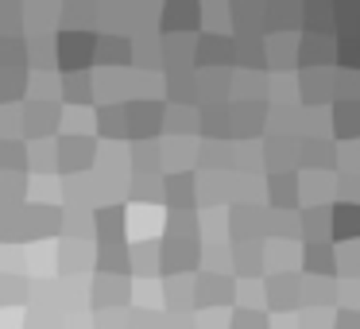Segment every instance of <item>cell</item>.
<instances>
[{
	"mask_svg": "<svg viewBox=\"0 0 360 329\" xmlns=\"http://www.w3.org/2000/svg\"><path fill=\"white\" fill-rule=\"evenodd\" d=\"M298 329H333V314L329 310H302V318H298Z\"/></svg>",
	"mask_w": 360,
	"mask_h": 329,
	"instance_id": "50",
	"label": "cell"
},
{
	"mask_svg": "<svg viewBox=\"0 0 360 329\" xmlns=\"http://www.w3.org/2000/svg\"><path fill=\"white\" fill-rule=\"evenodd\" d=\"M298 302L310 310L314 302H321V310H329V306L337 302V283L333 279H302V287H298Z\"/></svg>",
	"mask_w": 360,
	"mask_h": 329,
	"instance_id": "31",
	"label": "cell"
},
{
	"mask_svg": "<svg viewBox=\"0 0 360 329\" xmlns=\"http://www.w3.org/2000/svg\"><path fill=\"white\" fill-rule=\"evenodd\" d=\"M163 202L171 213H194L198 205V174L182 171V174H167L163 179Z\"/></svg>",
	"mask_w": 360,
	"mask_h": 329,
	"instance_id": "11",
	"label": "cell"
},
{
	"mask_svg": "<svg viewBox=\"0 0 360 329\" xmlns=\"http://www.w3.org/2000/svg\"><path fill=\"white\" fill-rule=\"evenodd\" d=\"M298 233H306L310 244H318V236L329 233V205H310L298 213Z\"/></svg>",
	"mask_w": 360,
	"mask_h": 329,
	"instance_id": "36",
	"label": "cell"
},
{
	"mask_svg": "<svg viewBox=\"0 0 360 329\" xmlns=\"http://www.w3.org/2000/svg\"><path fill=\"white\" fill-rule=\"evenodd\" d=\"M229 233L236 240H252V233H264V213L256 205H233V217H229Z\"/></svg>",
	"mask_w": 360,
	"mask_h": 329,
	"instance_id": "29",
	"label": "cell"
},
{
	"mask_svg": "<svg viewBox=\"0 0 360 329\" xmlns=\"http://www.w3.org/2000/svg\"><path fill=\"white\" fill-rule=\"evenodd\" d=\"M155 16H159L155 20L159 39H194V32L202 27V4H194V0H167Z\"/></svg>",
	"mask_w": 360,
	"mask_h": 329,
	"instance_id": "1",
	"label": "cell"
},
{
	"mask_svg": "<svg viewBox=\"0 0 360 329\" xmlns=\"http://www.w3.org/2000/svg\"><path fill=\"white\" fill-rule=\"evenodd\" d=\"M259 151H264V163L271 167V174L298 171V140L295 136H267L259 143Z\"/></svg>",
	"mask_w": 360,
	"mask_h": 329,
	"instance_id": "14",
	"label": "cell"
},
{
	"mask_svg": "<svg viewBox=\"0 0 360 329\" xmlns=\"http://www.w3.org/2000/svg\"><path fill=\"white\" fill-rule=\"evenodd\" d=\"M27 93V74L24 70H0V105L20 101Z\"/></svg>",
	"mask_w": 360,
	"mask_h": 329,
	"instance_id": "42",
	"label": "cell"
},
{
	"mask_svg": "<svg viewBox=\"0 0 360 329\" xmlns=\"http://www.w3.org/2000/svg\"><path fill=\"white\" fill-rule=\"evenodd\" d=\"M167 97L171 105H194L198 97V74L194 66H167Z\"/></svg>",
	"mask_w": 360,
	"mask_h": 329,
	"instance_id": "25",
	"label": "cell"
},
{
	"mask_svg": "<svg viewBox=\"0 0 360 329\" xmlns=\"http://www.w3.org/2000/svg\"><path fill=\"white\" fill-rule=\"evenodd\" d=\"M333 329H360V310H337Z\"/></svg>",
	"mask_w": 360,
	"mask_h": 329,
	"instance_id": "53",
	"label": "cell"
},
{
	"mask_svg": "<svg viewBox=\"0 0 360 329\" xmlns=\"http://www.w3.org/2000/svg\"><path fill=\"white\" fill-rule=\"evenodd\" d=\"M58 120H63V112H58L55 101H27L24 112H20V132L27 140H51Z\"/></svg>",
	"mask_w": 360,
	"mask_h": 329,
	"instance_id": "7",
	"label": "cell"
},
{
	"mask_svg": "<svg viewBox=\"0 0 360 329\" xmlns=\"http://www.w3.org/2000/svg\"><path fill=\"white\" fill-rule=\"evenodd\" d=\"M58 93H63V101L70 105V109H86V105L94 101V74L89 70L63 74V78H58Z\"/></svg>",
	"mask_w": 360,
	"mask_h": 329,
	"instance_id": "26",
	"label": "cell"
},
{
	"mask_svg": "<svg viewBox=\"0 0 360 329\" xmlns=\"http://www.w3.org/2000/svg\"><path fill=\"white\" fill-rule=\"evenodd\" d=\"M298 287H302V279L275 271L271 279H264V306L267 310H279V314L302 310V302H298Z\"/></svg>",
	"mask_w": 360,
	"mask_h": 329,
	"instance_id": "10",
	"label": "cell"
},
{
	"mask_svg": "<svg viewBox=\"0 0 360 329\" xmlns=\"http://www.w3.org/2000/svg\"><path fill=\"white\" fill-rule=\"evenodd\" d=\"M302 198L310 205H329V198H333V174H318V171L298 174V202Z\"/></svg>",
	"mask_w": 360,
	"mask_h": 329,
	"instance_id": "28",
	"label": "cell"
},
{
	"mask_svg": "<svg viewBox=\"0 0 360 329\" xmlns=\"http://www.w3.org/2000/svg\"><path fill=\"white\" fill-rule=\"evenodd\" d=\"M229 112H233V136L236 140L252 143L267 128V101H233Z\"/></svg>",
	"mask_w": 360,
	"mask_h": 329,
	"instance_id": "12",
	"label": "cell"
},
{
	"mask_svg": "<svg viewBox=\"0 0 360 329\" xmlns=\"http://www.w3.org/2000/svg\"><path fill=\"white\" fill-rule=\"evenodd\" d=\"M333 194H337V202H360V171H337Z\"/></svg>",
	"mask_w": 360,
	"mask_h": 329,
	"instance_id": "45",
	"label": "cell"
},
{
	"mask_svg": "<svg viewBox=\"0 0 360 329\" xmlns=\"http://www.w3.org/2000/svg\"><path fill=\"white\" fill-rule=\"evenodd\" d=\"M267 205H271V213H295V205H298V171L271 174V179H267Z\"/></svg>",
	"mask_w": 360,
	"mask_h": 329,
	"instance_id": "20",
	"label": "cell"
},
{
	"mask_svg": "<svg viewBox=\"0 0 360 329\" xmlns=\"http://www.w3.org/2000/svg\"><path fill=\"white\" fill-rule=\"evenodd\" d=\"M333 66H321V70H302L298 74V101L306 105V109H314V105H321L326 109V101L333 97Z\"/></svg>",
	"mask_w": 360,
	"mask_h": 329,
	"instance_id": "13",
	"label": "cell"
},
{
	"mask_svg": "<svg viewBox=\"0 0 360 329\" xmlns=\"http://www.w3.org/2000/svg\"><path fill=\"white\" fill-rule=\"evenodd\" d=\"M329 233L337 240H360V202H333L329 205Z\"/></svg>",
	"mask_w": 360,
	"mask_h": 329,
	"instance_id": "18",
	"label": "cell"
},
{
	"mask_svg": "<svg viewBox=\"0 0 360 329\" xmlns=\"http://www.w3.org/2000/svg\"><path fill=\"white\" fill-rule=\"evenodd\" d=\"M194 63L202 66V70H229L233 66V35H213V32H205V35H198V43H194Z\"/></svg>",
	"mask_w": 360,
	"mask_h": 329,
	"instance_id": "9",
	"label": "cell"
},
{
	"mask_svg": "<svg viewBox=\"0 0 360 329\" xmlns=\"http://www.w3.org/2000/svg\"><path fill=\"white\" fill-rule=\"evenodd\" d=\"M163 101H143V97H132L124 101V124H128V136L124 140L132 143H151L155 132L163 128Z\"/></svg>",
	"mask_w": 360,
	"mask_h": 329,
	"instance_id": "4",
	"label": "cell"
},
{
	"mask_svg": "<svg viewBox=\"0 0 360 329\" xmlns=\"http://www.w3.org/2000/svg\"><path fill=\"white\" fill-rule=\"evenodd\" d=\"M94 233L101 244H120L128 233V221H124V205H101V209L94 213Z\"/></svg>",
	"mask_w": 360,
	"mask_h": 329,
	"instance_id": "23",
	"label": "cell"
},
{
	"mask_svg": "<svg viewBox=\"0 0 360 329\" xmlns=\"http://www.w3.org/2000/svg\"><path fill=\"white\" fill-rule=\"evenodd\" d=\"M198 132V112L194 105H171L163 112V136L167 140H190Z\"/></svg>",
	"mask_w": 360,
	"mask_h": 329,
	"instance_id": "27",
	"label": "cell"
},
{
	"mask_svg": "<svg viewBox=\"0 0 360 329\" xmlns=\"http://www.w3.org/2000/svg\"><path fill=\"white\" fill-rule=\"evenodd\" d=\"M8 20V35H20V20H24V8L20 4H0V27Z\"/></svg>",
	"mask_w": 360,
	"mask_h": 329,
	"instance_id": "51",
	"label": "cell"
},
{
	"mask_svg": "<svg viewBox=\"0 0 360 329\" xmlns=\"http://www.w3.org/2000/svg\"><path fill=\"white\" fill-rule=\"evenodd\" d=\"M97 167V140L94 136H63L55 143V171L70 174H89Z\"/></svg>",
	"mask_w": 360,
	"mask_h": 329,
	"instance_id": "3",
	"label": "cell"
},
{
	"mask_svg": "<svg viewBox=\"0 0 360 329\" xmlns=\"http://www.w3.org/2000/svg\"><path fill=\"white\" fill-rule=\"evenodd\" d=\"M333 63H341V70L360 74V35H333Z\"/></svg>",
	"mask_w": 360,
	"mask_h": 329,
	"instance_id": "37",
	"label": "cell"
},
{
	"mask_svg": "<svg viewBox=\"0 0 360 329\" xmlns=\"http://www.w3.org/2000/svg\"><path fill=\"white\" fill-rule=\"evenodd\" d=\"M97 329H124V314L120 310H97Z\"/></svg>",
	"mask_w": 360,
	"mask_h": 329,
	"instance_id": "52",
	"label": "cell"
},
{
	"mask_svg": "<svg viewBox=\"0 0 360 329\" xmlns=\"http://www.w3.org/2000/svg\"><path fill=\"white\" fill-rule=\"evenodd\" d=\"M86 264H89L86 244H70V240H66L63 248H58V267H63V271H70V279H78V275L86 271Z\"/></svg>",
	"mask_w": 360,
	"mask_h": 329,
	"instance_id": "41",
	"label": "cell"
},
{
	"mask_svg": "<svg viewBox=\"0 0 360 329\" xmlns=\"http://www.w3.org/2000/svg\"><path fill=\"white\" fill-rule=\"evenodd\" d=\"M225 329H271V321H267V314L256 310V306H236L233 321H229Z\"/></svg>",
	"mask_w": 360,
	"mask_h": 329,
	"instance_id": "43",
	"label": "cell"
},
{
	"mask_svg": "<svg viewBox=\"0 0 360 329\" xmlns=\"http://www.w3.org/2000/svg\"><path fill=\"white\" fill-rule=\"evenodd\" d=\"M27 93H32V101H55L58 78L55 74H35V78H27Z\"/></svg>",
	"mask_w": 360,
	"mask_h": 329,
	"instance_id": "46",
	"label": "cell"
},
{
	"mask_svg": "<svg viewBox=\"0 0 360 329\" xmlns=\"http://www.w3.org/2000/svg\"><path fill=\"white\" fill-rule=\"evenodd\" d=\"M333 32L337 35H360V0L333 4Z\"/></svg>",
	"mask_w": 360,
	"mask_h": 329,
	"instance_id": "38",
	"label": "cell"
},
{
	"mask_svg": "<svg viewBox=\"0 0 360 329\" xmlns=\"http://www.w3.org/2000/svg\"><path fill=\"white\" fill-rule=\"evenodd\" d=\"M225 302H236V279L225 271H202L194 279V306L198 310H221Z\"/></svg>",
	"mask_w": 360,
	"mask_h": 329,
	"instance_id": "5",
	"label": "cell"
},
{
	"mask_svg": "<svg viewBox=\"0 0 360 329\" xmlns=\"http://www.w3.org/2000/svg\"><path fill=\"white\" fill-rule=\"evenodd\" d=\"M298 167L329 174L337 167V143L329 136H321V140H298Z\"/></svg>",
	"mask_w": 360,
	"mask_h": 329,
	"instance_id": "15",
	"label": "cell"
},
{
	"mask_svg": "<svg viewBox=\"0 0 360 329\" xmlns=\"http://www.w3.org/2000/svg\"><path fill=\"white\" fill-rule=\"evenodd\" d=\"M198 132L210 143H225V136H233V112H229V105H202Z\"/></svg>",
	"mask_w": 360,
	"mask_h": 329,
	"instance_id": "19",
	"label": "cell"
},
{
	"mask_svg": "<svg viewBox=\"0 0 360 329\" xmlns=\"http://www.w3.org/2000/svg\"><path fill=\"white\" fill-rule=\"evenodd\" d=\"M264 233L283 240V236H298V213H271L264 217Z\"/></svg>",
	"mask_w": 360,
	"mask_h": 329,
	"instance_id": "44",
	"label": "cell"
},
{
	"mask_svg": "<svg viewBox=\"0 0 360 329\" xmlns=\"http://www.w3.org/2000/svg\"><path fill=\"white\" fill-rule=\"evenodd\" d=\"M333 259H337V267H345V271L352 267V279H356L360 275V240L349 244V248H341V252H333Z\"/></svg>",
	"mask_w": 360,
	"mask_h": 329,
	"instance_id": "49",
	"label": "cell"
},
{
	"mask_svg": "<svg viewBox=\"0 0 360 329\" xmlns=\"http://www.w3.org/2000/svg\"><path fill=\"white\" fill-rule=\"evenodd\" d=\"M302 35H333V4H302Z\"/></svg>",
	"mask_w": 360,
	"mask_h": 329,
	"instance_id": "32",
	"label": "cell"
},
{
	"mask_svg": "<svg viewBox=\"0 0 360 329\" xmlns=\"http://www.w3.org/2000/svg\"><path fill=\"white\" fill-rule=\"evenodd\" d=\"M155 256H159V271H163V279H174V275L182 271H194L198 264H202V244H186V240H163L155 244Z\"/></svg>",
	"mask_w": 360,
	"mask_h": 329,
	"instance_id": "6",
	"label": "cell"
},
{
	"mask_svg": "<svg viewBox=\"0 0 360 329\" xmlns=\"http://www.w3.org/2000/svg\"><path fill=\"white\" fill-rule=\"evenodd\" d=\"M55 63L63 66L66 74H82L89 63H94V32L89 27H55Z\"/></svg>",
	"mask_w": 360,
	"mask_h": 329,
	"instance_id": "2",
	"label": "cell"
},
{
	"mask_svg": "<svg viewBox=\"0 0 360 329\" xmlns=\"http://www.w3.org/2000/svg\"><path fill=\"white\" fill-rule=\"evenodd\" d=\"M295 58L302 63V70H321L333 63V35H302V43L295 47Z\"/></svg>",
	"mask_w": 360,
	"mask_h": 329,
	"instance_id": "21",
	"label": "cell"
},
{
	"mask_svg": "<svg viewBox=\"0 0 360 329\" xmlns=\"http://www.w3.org/2000/svg\"><path fill=\"white\" fill-rule=\"evenodd\" d=\"M333 252L337 248H329V244H306V248L298 252V264H302V271L310 275V279H333L337 275Z\"/></svg>",
	"mask_w": 360,
	"mask_h": 329,
	"instance_id": "24",
	"label": "cell"
},
{
	"mask_svg": "<svg viewBox=\"0 0 360 329\" xmlns=\"http://www.w3.org/2000/svg\"><path fill=\"white\" fill-rule=\"evenodd\" d=\"M27 66V35H0V70Z\"/></svg>",
	"mask_w": 360,
	"mask_h": 329,
	"instance_id": "33",
	"label": "cell"
},
{
	"mask_svg": "<svg viewBox=\"0 0 360 329\" xmlns=\"http://www.w3.org/2000/svg\"><path fill=\"white\" fill-rule=\"evenodd\" d=\"M329 132L341 143H360V101H333V109H329Z\"/></svg>",
	"mask_w": 360,
	"mask_h": 329,
	"instance_id": "17",
	"label": "cell"
},
{
	"mask_svg": "<svg viewBox=\"0 0 360 329\" xmlns=\"http://www.w3.org/2000/svg\"><path fill=\"white\" fill-rule=\"evenodd\" d=\"M24 171H27V143L0 140V174H24Z\"/></svg>",
	"mask_w": 360,
	"mask_h": 329,
	"instance_id": "34",
	"label": "cell"
},
{
	"mask_svg": "<svg viewBox=\"0 0 360 329\" xmlns=\"http://www.w3.org/2000/svg\"><path fill=\"white\" fill-rule=\"evenodd\" d=\"M233 264H236V271H240V275L264 271V244H252V240L236 244V248H233Z\"/></svg>",
	"mask_w": 360,
	"mask_h": 329,
	"instance_id": "39",
	"label": "cell"
},
{
	"mask_svg": "<svg viewBox=\"0 0 360 329\" xmlns=\"http://www.w3.org/2000/svg\"><path fill=\"white\" fill-rule=\"evenodd\" d=\"M97 132L105 140H124L128 136V124H124V101H105L97 109Z\"/></svg>",
	"mask_w": 360,
	"mask_h": 329,
	"instance_id": "30",
	"label": "cell"
},
{
	"mask_svg": "<svg viewBox=\"0 0 360 329\" xmlns=\"http://www.w3.org/2000/svg\"><path fill=\"white\" fill-rule=\"evenodd\" d=\"M128 295H132V287L124 279H117V275H97L94 287H89V306H97V310H117Z\"/></svg>",
	"mask_w": 360,
	"mask_h": 329,
	"instance_id": "22",
	"label": "cell"
},
{
	"mask_svg": "<svg viewBox=\"0 0 360 329\" xmlns=\"http://www.w3.org/2000/svg\"><path fill=\"white\" fill-rule=\"evenodd\" d=\"M58 228H63V233H74V236H89V233H94V221H89L82 209H63Z\"/></svg>",
	"mask_w": 360,
	"mask_h": 329,
	"instance_id": "47",
	"label": "cell"
},
{
	"mask_svg": "<svg viewBox=\"0 0 360 329\" xmlns=\"http://www.w3.org/2000/svg\"><path fill=\"white\" fill-rule=\"evenodd\" d=\"M124 248L128 244H101V252H97V267H101V275H117V279H124V271H132Z\"/></svg>",
	"mask_w": 360,
	"mask_h": 329,
	"instance_id": "35",
	"label": "cell"
},
{
	"mask_svg": "<svg viewBox=\"0 0 360 329\" xmlns=\"http://www.w3.org/2000/svg\"><path fill=\"white\" fill-rule=\"evenodd\" d=\"M233 66L236 70H264V32H236L233 35Z\"/></svg>",
	"mask_w": 360,
	"mask_h": 329,
	"instance_id": "16",
	"label": "cell"
},
{
	"mask_svg": "<svg viewBox=\"0 0 360 329\" xmlns=\"http://www.w3.org/2000/svg\"><path fill=\"white\" fill-rule=\"evenodd\" d=\"M271 259L275 267H283V264H298V252H295V244H287V240H271V248H264V264Z\"/></svg>",
	"mask_w": 360,
	"mask_h": 329,
	"instance_id": "48",
	"label": "cell"
},
{
	"mask_svg": "<svg viewBox=\"0 0 360 329\" xmlns=\"http://www.w3.org/2000/svg\"><path fill=\"white\" fill-rule=\"evenodd\" d=\"M94 63L101 70H124L132 66V43L124 32H101L94 35Z\"/></svg>",
	"mask_w": 360,
	"mask_h": 329,
	"instance_id": "8",
	"label": "cell"
},
{
	"mask_svg": "<svg viewBox=\"0 0 360 329\" xmlns=\"http://www.w3.org/2000/svg\"><path fill=\"white\" fill-rule=\"evenodd\" d=\"M27 167L39 171L43 179H51V174H55V143H51V140L27 143Z\"/></svg>",
	"mask_w": 360,
	"mask_h": 329,
	"instance_id": "40",
	"label": "cell"
}]
</instances>
